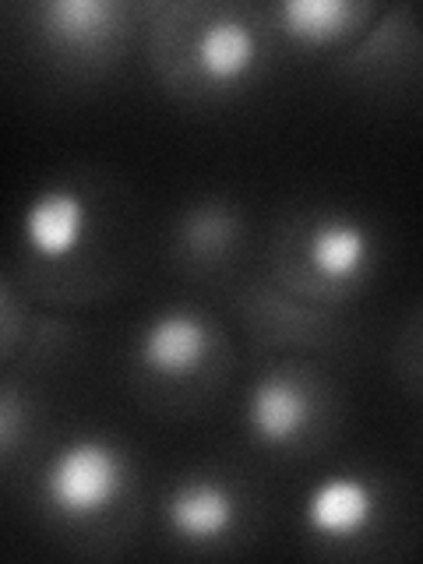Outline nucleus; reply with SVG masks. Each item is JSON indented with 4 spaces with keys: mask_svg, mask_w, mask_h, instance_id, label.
Wrapping results in <instances>:
<instances>
[{
    "mask_svg": "<svg viewBox=\"0 0 423 564\" xmlns=\"http://www.w3.org/2000/svg\"><path fill=\"white\" fill-rule=\"evenodd\" d=\"M229 237H234V219L226 212L216 208H205L198 216H191L187 229H184V240L191 251H198L202 258L219 254L223 247H229Z\"/></svg>",
    "mask_w": 423,
    "mask_h": 564,
    "instance_id": "9b49d317",
    "label": "nucleus"
},
{
    "mask_svg": "<svg viewBox=\"0 0 423 564\" xmlns=\"http://www.w3.org/2000/svg\"><path fill=\"white\" fill-rule=\"evenodd\" d=\"M85 226H88V208L82 202V194L70 187H50L25 208L22 234L40 258L61 261L82 243Z\"/></svg>",
    "mask_w": 423,
    "mask_h": 564,
    "instance_id": "f03ea898",
    "label": "nucleus"
},
{
    "mask_svg": "<svg viewBox=\"0 0 423 564\" xmlns=\"http://www.w3.org/2000/svg\"><path fill=\"white\" fill-rule=\"evenodd\" d=\"M46 29L57 43L67 46H96L106 32H110L113 8L99 4V0H57V4L43 8Z\"/></svg>",
    "mask_w": 423,
    "mask_h": 564,
    "instance_id": "9d476101",
    "label": "nucleus"
},
{
    "mask_svg": "<svg viewBox=\"0 0 423 564\" xmlns=\"http://www.w3.org/2000/svg\"><path fill=\"white\" fill-rule=\"evenodd\" d=\"M212 335L191 314H163L141 335V360L163 378H187L208 357Z\"/></svg>",
    "mask_w": 423,
    "mask_h": 564,
    "instance_id": "20e7f679",
    "label": "nucleus"
},
{
    "mask_svg": "<svg viewBox=\"0 0 423 564\" xmlns=\"http://www.w3.org/2000/svg\"><path fill=\"white\" fill-rule=\"evenodd\" d=\"M166 519L187 540H219L237 519V501L216 484H191L166 501Z\"/></svg>",
    "mask_w": 423,
    "mask_h": 564,
    "instance_id": "423d86ee",
    "label": "nucleus"
},
{
    "mask_svg": "<svg viewBox=\"0 0 423 564\" xmlns=\"http://www.w3.org/2000/svg\"><path fill=\"white\" fill-rule=\"evenodd\" d=\"M375 511L378 498L364 480H357V476H328L325 484H317L307 494L304 522L317 536L349 540L375 522Z\"/></svg>",
    "mask_w": 423,
    "mask_h": 564,
    "instance_id": "7ed1b4c3",
    "label": "nucleus"
},
{
    "mask_svg": "<svg viewBox=\"0 0 423 564\" xmlns=\"http://www.w3.org/2000/svg\"><path fill=\"white\" fill-rule=\"evenodd\" d=\"M357 18L360 8L349 4V0H290V4L279 8V22L286 29V35L311 46L339 40L343 32L352 29Z\"/></svg>",
    "mask_w": 423,
    "mask_h": 564,
    "instance_id": "1a4fd4ad",
    "label": "nucleus"
},
{
    "mask_svg": "<svg viewBox=\"0 0 423 564\" xmlns=\"http://www.w3.org/2000/svg\"><path fill=\"white\" fill-rule=\"evenodd\" d=\"M194 64L208 82H237L254 64V35L237 18H219L194 43Z\"/></svg>",
    "mask_w": 423,
    "mask_h": 564,
    "instance_id": "0eeeda50",
    "label": "nucleus"
},
{
    "mask_svg": "<svg viewBox=\"0 0 423 564\" xmlns=\"http://www.w3.org/2000/svg\"><path fill=\"white\" fill-rule=\"evenodd\" d=\"M123 484H128V466L117 448L102 441H75L50 463L43 490L61 519L82 522L102 516L120 498Z\"/></svg>",
    "mask_w": 423,
    "mask_h": 564,
    "instance_id": "f257e3e1",
    "label": "nucleus"
},
{
    "mask_svg": "<svg viewBox=\"0 0 423 564\" xmlns=\"http://www.w3.org/2000/svg\"><path fill=\"white\" fill-rule=\"evenodd\" d=\"M311 402L307 392L293 378L269 375L251 388L247 399V423L251 434L264 445H290V441L307 427Z\"/></svg>",
    "mask_w": 423,
    "mask_h": 564,
    "instance_id": "39448f33",
    "label": "nucleus"
},
{
    "mask_svg": "<svg viewBox=\"0 0 423 564\" xmlns=\"http://www.w3.org/2000/svg\"><path fill=\"white\" fill-rule=\"evenodd\" d=\"M367 254H370V237L349 219H335V223L317 226L307 243L311 269L332 282H346L352 275H360Z\"/></svg>",
    "mask_w": 423,
    "mask_h": 564,
    "instance_id": "6e6552de",
    "label": "nucleus"
}]
</instances>
